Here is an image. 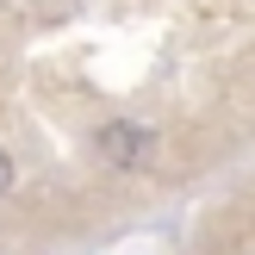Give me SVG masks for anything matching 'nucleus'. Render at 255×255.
<instances>
[{"label":"nucleus","mask_w":255,"mask_h":255,"mask_svg":"<svg viewBox=\"0 0 255 255\" xmlns=\"http://www.w3.org/2000/svg\"><path fill=\"white\" fill-rule=\"evenodd\" d=\"M100 156L106 162H149V131L143 125H106L100 131Z\"/></svg>","instance_id":"f257e3e1"},{"label":"nucleus","mask_w":255,"mask_h":255,"mask_svg":"<svg viewBox=\"0 0 255 255\" xmlns=\"http://www.w3.org/2000/svg\"><path fill=\"white\" fill-rule=\"evenodd\" d=\"M6 187H12V162L0 156V193H6Z\"/></svg>","instance_id":"f03ea898"}]
</instances>
